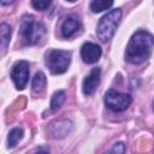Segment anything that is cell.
Segmentation results:
<instances>
[{
	"mask_svg": "<svg viewBox=\"0 0 154 154\" xmlns=\"http://www.w3.org/2000/svg\"><path fill=\"white\" fill-rule=\"evenodd\" d=\"M154 46V37L152 34L144 30H138L136 31L125 49V59L130 64H142L144 63L152 53Z\"/></svg>",
	"mask_w": 154,
	"mask_h": 154,
	"instance_id": "obj_1",
	"label": "cell"
},
{
	"mask_svg": "<svg viewBox=\"0 0 154 154\" xmlns=\"http://www.w3.org/2000/svg\"><path fill=\"white\" fill-rule=\"evenodd\" d=\"M45 31H46V28L43 23L35 20L32 16H29V14L23 16L20 20L19 32H20L22 38L25 41V43L28 45L37 43L45 35Z\"/></svg>",
	"mask_w": 154,
	"mask_h": 154,
	"instance_id": "obj_2",
	"label": "cell"
},
{
	"mask_svg": "<svg viewBox=\"0 0 154 154\" xmlns=\"http://www.w3.org/2000/svg\"><path fill=\"white\" fill-rule=\"evenodd\" d=\"M120 19H122V11L120 8H116L106 13L99 20L96 26V35L101 42H108L113 37Z\"/></svg>",
	"mask_w": 154,
	"mask_h": 154,
	"instance_id": "obj_3",
	"label": "cell"
},
{
	"mask_svg": "<svg viewBox=\"0 0 154 154\" xmlns=\"http://www.w3.org/2000/svg\"><path fill=\"white\" fill-rule=\"evenodd\" d=\"M71 60V54L64 49H51L46 54V64L53 75L64 73Z\"/></svg>",
	"mask_w": 154,
	"mask_h": 154,
	"instance_id": "obj_4",
	"label": "cell"
},
{
	"mask_svg": "<svg viewBox=\"0 0 154 154\" xmlns=\"http://www.w3.org/2000/svg\"><path fill=\"white\" fill-rule=\"evenodd\" d=\"M103 101H105V105L107 106V108H109L111 111L122 112V111H125L130 106L132 99L129 94H123V93L116 91L113 89H109L106 91V94L103 96Z\"/></svg>",
	"mask_w": 154,
	"mask_h": 154,
	"instance_id": "obj_5",
	"label": "cell"
},
{
	"mask_svg": "<svg viewBox=\"0 0 154 154\" xmlns=\"http://www.w3.org/2000/svg\"><path fill=\"white\" fill-rule=\"evenodd\" d=\"M11 78L18 90H23L26 87L29 79V63L25 60L17 61L11 71Z\"/></svg>",
	"mask_w": 154,
	"mask_h": 154,
	"instance_id": "obj_6",
	"label": "cell"
},
{
	"mask_svg": "<svg viewBox=\"0 0 154 154\" xmlns=\"http://www.w3.org/2000/svg\"><path fill=\"white\" fill-rule=\"evenodd\" d=\"M101 47L93 43V42H85L83 43L81 48V57L84 63L87 64H94L96 63L101 57Z\"/></svg>",
	"mask_w": 154,
	"mask_h": 154,
	"instance_id": "obj_7",
	"label": "cell"
},
{
	"mask_svg": "<svg viewBox=\"0 0 154 154\" xmlns=\"http://www.w3.org/2000/svg\"><path fill=\"white\" fill-rule=\"evenodd\" d=\"M100 83V69L99 67H95L90 71V73L84 78L83 81V84H82V90H83V94L84 95H91L97 85Z\"/></svg>",
	"mask_w": 154,
	"mask_h": 154,
	"instance_id": "obj_8",
	"label": "cell"
},
{
	"mask_svg": "<svg viewBox=\"0 0 154 154\" xmlns=\"http://www.w3.org/2000/svg\"><path fill=\"white\" fill-rule=\"evenodd\" d=\"M81 28V22L77 17L75 16H70L65 19V22L61 25V35L65 38L71 37L75 32L78 31V29Z\"/></svg>",
	"mask_w": 154,
	"mask_h": 154,
	"instance_id": "obj_9",
	"label": "cell"
},
{
	"mask_svg": "<svg viewBox=\"0 0 154 154\" xmlns=\"http://www.w3.org/2000/svg\"><path fill=\"white\" fill-rule=\"evenodd\" d=\"M46 83H47V78H46V75L41 71L36 72L34 78H32V83H31V87H32V90L34 93L36 94H41L45 88H46Z\"/></svg>",
	"mask_w": 154,
	"mask_h": 154,
	"instance_id": "obj_10",
	"label": "cell"
},
{
	"mask_svg": "<svg viewBox=\"0 0 154 154\" xmlns=\"http://www.w3.org/2000/svg\"><path fill=\"white\" fill-rule=\"evenodd\" d=\"M23 129L22 128H14L8 132V137H7V147L8 148H13L17 146V143L23 138Z\"/></svg>",
	"mask_w": 154,
	"mask_h": 154,
	"instance_id": "obj_11",
	"label": "cell"
},
{
	"mask_svg": "<svg viewBox=\"0 0 154 154\" xmlns=\"http://www.w3.org/2000/svg\"><path fill=\"white\" fill-rule=\"evenodd\" d=\"M71 125L69 122L64 120V122H58L52 126V132L55 137H64L67 135L69 130H70Z\"/></svg>",
	"mask_w": 154,
	"mask_h": 154,
	"instance_id": "obj_12",
	"label": "cell"
},
{
	"mask_svg": "<svg viewBox=\"0 0 154 154\" xmlns=\"http://www.w3.org/2000/svg\"><path fill=\"white\" fill-rule=\"evenodd\" d=\"M112 5H113V0H91L90 10L94 13H99V12H102L109 8Z\"/></svg>",
	"mask_w": 154,
	"mask_h": 154,
	"instance_id": "obj_13",
	"label": "cell"
},
{
	"mask_svg": "<svg viewBox=\"0 0 154 154\" xmlns=\"http://www.w3.org/2000/svg\"><path fill=\"white\" fill-rule=\"evenodd\" d=\"M0 31H1V53L4 54L11 38V26L6 23H2Z\"/></svg>",
	"mask_w": 154,
	"mask_h": 154,
	"instance_id": "obj_14",
	"label": "cell"
},
{
	"mask_svg": "<svg viewBox=\"0 0 154 154\" xmlns=\"http://www.w3.org/2000/svg\"><path fill=\"white\" fill-rule=\"evenodd\" d=\"M65 99H66V94H65L64 90L55 91L53 94V96H52V100H51V108H52V111H58L63 106Z\"/></svg>",
	"mask_w": 154,
	"mask_h": 154,
	"instance_id": "obj_15",
	"label": "cell"
},
{
	"mask_svg": "<svg viewBox=\"0 0 154 154\" xmlns=\"http://www.w3.org/2000/svg\"><path fill=\"white\" fill-rule=\"evenodd\" d=\"M31 4L34 8L38 11H45L51 6L52 0H31Z\"/></svg>",
	"mask_w": 154,
	"mask_h": 154,
	"instance_id": "obj_16",
	"label": "cell"
},
{
	"mask_svg": "<svg viewBox=\"0 0 154 154\" xmlns=\"http://www.w3.org/2000/svg\"><path fill=\"white\" fill-rule=\"evenodd\" d=\"M109 152H111V153H119V154H122V153L125 152V144H124L123 142H118L117 144L113 146V148H112Z\"/></svg>",
	"mask_w": 154,
	"mask_h": 154,
	"instance_id": "obj_17",
	"label": "cell"
},
{
	"mask_svg": "<svg viewBox=\"0 0 154 154\" xmlns=\"http://www.w3.org/2000/svg\"><path fill=\"white\" fill-rule=\"evenodd\" d=\"M14 0H1V4L2 5H10V4H12Z\"/></svg>",
	"mask_w": 154,
	"mask_h": 154,
	"instance_id": "obj_18",
	"label": "cell"
},
{
	"mask_svg": "<svg viewBox=\"0 0 154 154\" xmlns=\"http://www.w3.org/2000/svg\"><path fill=\"white\" fill-rule=\"evenodd\" d=\"M153 111H154V102H153Z\"/></svg>",
	"mask_w": 154,
	"mask_h": 154,
	"instance_id": "obj_19",
	"label": "cell"
},
{
	"mask_svg": "<svg viewBox=\"0 0 154 154\" xmlns=\"http://www.w3.org/2000/svg\"><path fill=\"white\" fill-rule=\"evenodd\" d=\"M67 1H76V0H67Z\"/></svg>",
	"mask_w": 154,
	"mask_h": 154,
	"instance_id": "obj_20",
	"label": "cell"
}]
</instances>
